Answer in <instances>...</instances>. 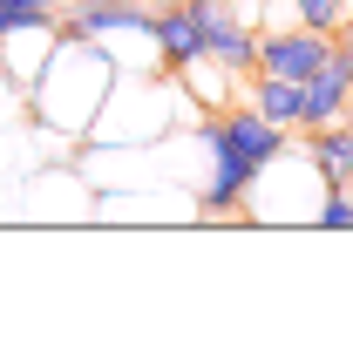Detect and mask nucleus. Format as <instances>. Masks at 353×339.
<instances>
[{
  "label": "nucleus",
  "mask_w": 353,
  "mask_h": 339,
  "mask_svg": "<svg viewBox=\"0 0 353 339\" xmlns=\"http://www.w3.org/2000/svg\"><path fill=\"white\" fill-rule=\"evenodd\" d=\"M204 150H211V183H204V197H197V211L204 217H238L245 211V197H252V183H259L272 156H285L292 150V136L285 129H272L245 102V109H218V116H204Z\"/></svg>",
  "instance_id": "f257e3e1"
},
{
  "label": "nucleus",
  "mask_w": 353,
  "mask_h": 339,
  "mask_svg": "<svg viewBox=\"0 0 353 339\" xmlns=\"http://www.w3.org/2000/svg\"><path fill=\"white\" fill-rule=\"evenodd\" d=\"M150 48L163 54V68H197L211 48V0H157L150 14Z\"/></svg>",
  "instance_id": "f03ea898"
},
{
  "label": "nucleus",
  "mask_w": 353,
  "mask_h": 339,
  "mask_svg": "<svg viewBox=\"0 0 353 339\" xmlns=\"http://www.w3.org/2000/svg\"><path fill=\"white\" fill-rule=\"evenodd\" d=\"M326 54H333V34H319V28H299V21H285V28H259V61H252V75L306 82Z\"/></svg>",
  "instance_id": "7ed1b4c3"
},
{
  "label": "nucleus",
  "mask_w": 353,
  "mask_h": 339,
  "mask_svg": "<svg viewBox=\"0 0 353 339\" xmlns=\"http://www.w3.org/2000/svg\"><path fill=\"white\" fill-rule=\"evenodd\" d=\"M157 0H68L61 7V34L102 41V34H150Z\"/></svg>",
  "instance_id": "20e7f679"
},
{
  "label": "nucleus",
  "mask_w": 353,
  "mask_h": 339,
  "mask_svg": "<svg viewBox=\"0 0 353 339\" xmlns=\"http://www.w3.org/2000/svg\"><path fill=\"white\" fill-rule=\"evenodd\" d=\"M292 150L306 156V170L319 176V190H347L353 176V129L347 123H319V129H299Z\"/></svg>",
  "instance_id": "39448f33"
},
{
  "label": "nucleus",
  "mask_w": 353,
  "mask_h": 339,
  "mask_svg": "<svg viewBox=\"0 0 353 339\" xmlns=\"http://www.w3.org/2000/svg\"><path fill=\"white\" fill-rule=\"evenodd\" d=\"M204 61H218L224 75H252V61H259V28H252V14L211 0V48H204Z\"/></svg>",
  "instance_id": "423d86ee"
},
{
  "label": "nucleus",
  "mask_w": 353,
  "mask_h": 339,
  "mask_svg": "<svg viewBox=\"0 0 353 339\" xmlns=\"http://www.w3.org/2000/svg\"><path fill=\"white\" fill-rule=\"evenodd\" d=\"M252 109H259L272 129H299V116H306V95H299V82H285V75H252Z\"/></svg>",
  "instance_id": "0eeeda50"
},
{
  "label": "nucleus",
  "mask_w": 353,
  "mask_h": 339,
  "mask_svg": "<svg viewBox=\"0 0 353 339\" xmlns=\"http://www.w3.org/2000/svg\"><path fill=\"white\" fill-rule=\"evenodd\" d=\"M61 21V0H0V48L14 34H48Z\"/></svg>",
  "instance_id": "6e6552de"
},
{
  "label": "nucleus",
  "mask_w": 353,
  "mask_h": 339,
  "mask_svg": "<svg viewBox=\"0 0 353 339\" xmlns=\"http://www.w3.org/2000/svg\"><path fill=\"white\" fill-rule=\"evenodd\" d=\"M292 21L299 28H319V34H340L353 21V0H292Z\"/></svg>",
  "instance_id": "1a4fd4ad"
},
{
  "label": "nucleus",
  "mask_w": 353,
  "mask_h": 339,
  "mask_svg": "<svg viewBox=\"0 0 353 339\" xmlns=\"http://www.w3.org/2000/svg\"><path fill=\"white\" fill-rule=\"evenodd\" d=\"M312 231H353V197H347V190H319Z\"/></svg>",
  "instance_id": "9d476101"
},
{
  "label": "nucleus",
  "mask_w": 353,
  "mask_h": 339,
  "mask_svg": "<svg viewBox=\"0 0 353 339\" xmlns=\"http://www.w3.org/2000/svg\"><path fill=\"white\" fill-rule=\"evenodd\" d=\"M333 54H340V61H347V68H353V21H347V28H340V34H333Z\"/></svg>",
  "instance_id": "9b49d317"
},
{
  "label": "nucleus",
  "mask_w": 353,
  "mask_h": 339,
  "mask_svg": "<svg viewBox=\"0 0 353 339\" xmlns=\"http://www.w3.org/2000/svg\"><path fill=\"white\" fill-rule=\"evenodd\" d=\"M340 123H347V129H353V95H347V109H340Z\"/></svg>",
  "instance_id": "f8f14e48"
},
{
  "label": "nucleus",
  "mask_w": 353,
  "mask_h": 339,
  "mask_svg": "<svg viewBox=\"0 0 353 339\" xmlns=\"http://www.w3.org/2000/svg\"><path fill=\"white\" fill-rule=\"evenodd\" d=\"M347 197H353V176H347Z\"/></svg>",
  "instance_id": "ddd939ff"
},
{
  "label": "nucleus",
  "mask_w": 353,
  "mask_h": 339,
  "mask_svg": "<svg viewBox=\"0 0 353 339\" xmlns=\"http://www.w3.org/2000/svg\"><path fill=\"white\" fill-rule=\"evenodd\" d=\"M61 7H68V0H61Z\"/></svg>",
  "instance_id": "4468645a"
}]
</instances>
